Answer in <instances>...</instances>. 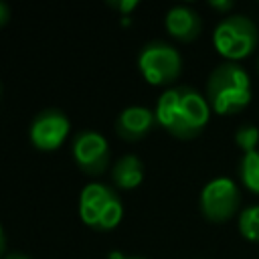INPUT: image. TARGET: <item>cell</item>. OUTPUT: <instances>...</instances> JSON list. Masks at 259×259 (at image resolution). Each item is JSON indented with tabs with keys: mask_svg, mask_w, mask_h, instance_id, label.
I'll use <instances>...</instances> for the list:
<instances>
[{
	"mask_svg": "<svg viewBox=\"0 0 259 259\" xmlns=\"http://www.w3.org/2000/svg\"><path fill=\"white\" fill-rule=\"evenodd\" d=\"M156 123H158L156 111L142 107V105H130L117 115L115 132L119 138H123L127 142H138L144 136H148Z\"/></svg>",
	"mask_w": 259,
	"mask_h": 259,
	"instance_id": "obj_9",
	"label": "cell"
},
{
	"mask_svg": "<svg viewBox=\"0 0 259 259\" xmlns=\"http://www.w3.org/2000/svg\"><path fill=\"white\" fill-rule=\"evenodd\" d=\"M239 176L251 192L259 194V150L243 156L239 164Z\"/></svg>",
	"mask_w": 259,
	"mask_h": 259,
	"instance_id": "obj_12",
	"label": "cell"
},
{
	"mask_svg": "<svg viewBox=\"0 0 259 259\" xmlns=\"http://www.w3.org/2000/svg\"><path fill=\"white\" fill-rule=\"evenodd\" d=\"M239 231L247 241L259 243V204L247 206L239 214Z\"/></svg>",
	"mask_w": 259,
	"mask_h": 259,
	"instance_id": "obj_13",
	"label": "cell"
},
{
	"mask_svg": "<svg viewBox=\"0 0 259 259\" xmlns=\"http://www.w3.org/2000/svg\"><path fill=\"white\" fill-rule=\"evenodd\" d=\"M235 144L243 150V156H245V154H251V152H255V150H259V148H257V144H259V127H257V125H251V123L241 125V127L235 132Z\"/></svg>",
	"mask_w": 259,
	"mask_h": 259,
	"instance_id": "obj_14",
	"label": "cell"
},
{
	"mask_svg": "<svg viewBox=\"0 0 259 259\" xmlns=\"http://www.w3.org/2000/svg\"><path fill=\"white\" fill-rule=\"evenodd\" d=\"M210 117V105L196 89L188 85L168 87L156 103L158 123L178 140L196 138Z\"/></svg>",
	"mask_w": 259,
	"mask_h": 259,
	"instance_id": "obj_1",
	"label": "cell"
},
{
	"mask_svg": "<svg viewBox=\"0 0 259 259\" xmlns=\"http://www.w3.org/2000/svg\"><path fill=\"white\" fill-rule=\"evenodd\" d=\"M4 259H30V257L24 255V253H10V255H6Z\"/></svg>",
	"mask_w": 259,
	"mask_h": 259,
	"instance_id": "obj_20",
	"label": "cell"
},
{
	"mask_svg": "<svg viewBox=\"0 0 259 259\" xmlns=\"http://www.w3.org/2000/svg\"><path fill=\"white\" fill-rule=\"evenodd\" d=\"M111 178H113V184L117 188H123V190H132V188L140 186V182L144 178V164H142V160L138 156H134V154L121 156L113 164Z\"/></svg>",
	"mask_w": 259,
	"mask_h": 259,
	"instance_id": "obj_11",
	"label": "cell"
},
{
	"mask_svg": "<svg viewBox=\"0 0 259 259\" xmlns=\"http://www.w3.org/2000/svg\"><path fill=\"white\" fill-rule=\"evenodd\" d=\"M79 217L95 231H111L121 223L123 204L119 194L101 182H89L79 194Z\"/></svg>",
	"mask_w": 259,
	"mask_h": 259,
	"instance_id": "obj_3",
	"label": "cell"
},
{
	"mask_svg": "<svg viewBox=\"0 0 259 259\" xmlns=\"http://www.w3.org/2000/svg\"><path fill=\"white\" fill-rule=\"evenodd\" d=\"M138 69L150 85H170L182 73V57L172 45L152 40L142 47L138 55Z\"/></svg>",
	"mask_w": 259,
	"mask_h": 259,
	"instance_id": "obj_5",
	"label": "cell"
},
{
	"mask_svg": "<svg viewBox=\"0 0 259 259\" xmlns=\"http://www.w3.org/2000/svg\"><path fill=\"white\" fill-rule=\"evenodd\" d=\"M166 30L180 42H190L202 32V18L190 6H172L164 18Z\"/></svg>",
	"mask_w": 259,
	"mask_h": 259,
	"instance_id": "obj_10",
	"label": "cell"
},
{
	"mask_svg": "<svg viewBox=\"0 0 259 259\" xmlns=\"http://www.w3.org/2000/svg\"><path fill=\"white\" fill-rule=\"evenodd\" d=\"M257 69H259V61H257Z\"/></svg>",
	"mask_w": 259,
	"mask_h": 259,
	"instance_id": "obj_22",
	"label": "cell"
},
{
	"mask_svg": "<svg viewBox=\"0 0 259 259\" xmlns=\"http://www.w3.org/2000/svg\"><path fill=\"white\" fill-rule=\"evenodd\" d=\"M107 6H111L113 10H117L119 14L125 16L138 6V0H107Z\"/></svg>",
	"mask_w": 259,
	"mask_h": 259,
	"instance_id": "obj_15",
	"label": "cell"
},
{
	"mask_svg": "<svg viewBox=\"0 0 259 259\" xmlns=\"http://www.w3.org/2000/svg\"><path fill=\"white\" fill-rule=\"evenodd\" d=\"M241 202V192L235 180L227 176L212 178L200 190V210L212 223H225L235 217Z\"/></svg>",
	"mask_w": 259,
	"mask_h": 259,
	"instance_id": "obj_6",
	"label": "cell"
},
{
	"mask_svg": "<svg viewBox=\"0 0 259 259\" xmlns=\"http://www.w3.org/2000/svg\"><path fill=\"white\" fill-rule=\"evenodd\" d=\"M107 259H144V257H127V255H123V253H119V251H111V253L107 255Z\"/></svg>",
	"mask_w": 259,
	"mask_h": 259,
	"instance_id": "obj_18",
	"label": "cell"
},
{
	"mask_svg": "<svg viewBox=\"0 0 259 259\" xmlns=\"http://www.w3.org/2000/svg\"><path fill=\"white\" fill-rule=\"evenodd\" d=\"M259 42V32L255 22L245 14H229L225 16L212 32V45L219 55H223L229 63H237L247 59Z\"/></svg>",
	"mask_w": 259,
	"mask_h": 259,
	"instance_id": "obj_4",
	"label": "cell"
},
{
	"mask_svg": "<svg viewBox=\"0 0 259 259\" xmlns=\"http://www.w3.org/2000/svg\"><path fill=\"white\" fill-rule=\"evenodd\" d=\"M73 160L77 168L89 176L105 172L109 164V144L93 130H81L73 140Z\"/></svg>",
	"mask_w": 259,
	"mask_h": 259,
	"instance_id": "obj_8",
	"label": "cell"
},
{
	"mask_svg": "<svg viewBox=\"0 0 259 259\" xmlns=\"http://www.w3.org/2000/svg\"><path fill=\"white\" fill-rule=\"evenodd\" d=\"M206 101L219 115L243 111L251 101V81L247 71L237 63H221L206 81Z\"/></svg>",
	"mask_w": 259,
	"mask_h": 259,
	"instance_id": "obj_2",
	"label": "cell"
},
{
	"mask_svg": "<svg viewBox=\"0 0 259 259\" xmlns=\"http://www.w3.org/2000/svg\"><path fill=\"white\" fill-rule=\"evenodd\" d=\"M210 8H214L219 12H231L233 10V2L231 0H210Z\"/></svg>",
	"mask_w": 259,
	"mask_h": 259,
	"instance_id": "obj_16",
	"label": "cell"
},
{
	"mask_svg": "<svg viewBox=\"0 0 259 259\" xmlns=\"http://www.w3.org/2000/svg\"><path fill=\"white\" fill-rule=\"evenodd\" d=\"M69 127L71 123H69L67 113L57 107H49L34 115L30 130H28V138L36 150L53 152L61 148V144L65 142L69 134Z\"/></svg>",
	"mask_w": 259,
	"mask_h": 259,
	"instance_id": "obj_7",
	"label": "cell"
},
{
	"mask_svg": "<svg viewBox=\"0 0 259 259\" xmlns=\"http://www.w3.org/2000/svg\"><path fill=\"white\" fill-rule=\"evenodd\" d=\"M8 18H10V8L0 0V26H4L8 22Z\"/></svg>",
	"mask_w": 259,
	"mask_h": 259,
	"instance_id": "obj_17",
	"label": "cell"
},
{
	"mask_svg": "<svg viewBox=\"0 0 259 259\" xmlns=\"http://www.w3.org/2000/svg\"><path fill=\"white\" fill-rule=\"evenodd\" d=\"M4 249H6V237H4V229L0 225V257L4 255Z\"/></svg>",
	"mask_w": 259,
	"mask_h": 259,
	"instance_id": "obj_19",
	"label": "cell"
},
{
	"mask_svg": "<svg viewBox=\"0 0 259 259\" xmlns=\"http://www.w3.org/2000/svg\"><path fill=\"white\" fill-rule=\"evenodd\" d=\"M0 95H2V85H0Z\"/></svg>",
	"mask_w": 259,
	"mask_h": 259,
	"instance_id": "obj_21",
	"label": "cell"
}]
</instances>
